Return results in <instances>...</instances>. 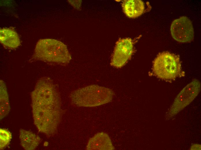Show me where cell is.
I'll use <instances>...</instances> for the list:
<instances>
[{"label":"cell","mask_w":201,"mask_h":150,"mask_svg":"<svg viewBox=\"0 0 201 150\" xmlns=\"http://www.w3.org/2000/svg\"><path fill=\"white\" fill-rule=\"evenodd\" d=\"M134 52L133 42L130 38H120L116 44L110 65L120 68L130 59Z\"/></svg>","instance_id":"obj_6"},{"label":"cell","mask_w":201,"mask_h":150,"mask_svg":"<svg viewBox=\"0 0 201 150\" xmlns=\"http://www.w3.org/2000/svg\"><path fill=\"white\" fill-rule=\"evenodd\" d=\"M48 142H46L44 143V146H46L48 145Z\"/></svg>","instance_id":"obj_16"},{"label":"cell","mask_w":201,"mask_h":150,"mask_svg":"<svg viewBox=\"0 0 201 150\" xmlns=\"http://www.w3.org/2000/svg\"><path fill=\"white\" fill-rule=\"evenodd\" d=\"M152 71L161 79L171 81L184 75L178 56L168 52L159 53L154 60Z\"/></svg>","instance_id":"obj_4"},{"label":"cell","mask_w":201,"mask_h":150,"mask_svg":"<svg viewBox=\"0 0 201 150\" xmlns=\"http://www.w3.org/2000/svg\"><path fill=\"white\" fill-rule=\"evenodd\" d=\"M31 96L35 125L47 136L55 135L62 117L60 95L51 89L41 87L34 90Z\"/></svg>","instance_id":"obj_1"},{"label":"cell","mask_w":201,"mask_h":150,"mask_svg":"<svg viewBox=\"0 0 201 150\" xmlns=\"http://www.w3.org/2000/svg\"><path fill=\"white\" fill-rule=\"evenodd\" d=\"M12 138L11 132L5 129H0V149H4L10 143Z\"/></svg>","instance_id":"obj_13"},{"label":"cell","mask_w":201,"mask_h":150,"mask_svg":"<svg viewBox=\"0 0 201 150\" xmlns=\"http://www.w3.org/2000/svg\"><path fill=\"white\" fill-rule=\"evenodd\" d=\"M191 150H201V145L198 144L192 145L190 148Z\"/></svg>","instance_id":"obj_15"},{"label":"cell","mask_w":201,"mask_h":150,"mask_svg":"<svg viewBox=\"0 0 201 150\" xmlns=\"http://www.w3.org/2000/svg\"><path fill=\"white\" fill-rule=\"evenodd\" d=\"M72 59L66 46L56 40L46 38L39 40L37 43L31 59L66 65Z\"/></svg>","instance_id":"obj_2"},{"label":"cell","mask_w":201,"mask_h":150,"mask_svg":"<svg viewBox=\"0 0 201 150\" xmlns=\"http://www.w3.org/2000/svg\"><path fill=\"white\" fill-rule=\"evenodd\" d=\"M114 95L109 88L93 85L74 91L70 96L72 103L77 106L92 107L109 102Z\"/></svg>","instance_id":"obj_3"},{"label":"cell","mask_w":201,"mask_h":150,"mask_svg":"<svg viewBox=\"0 0 201 150\" xmlns=\"http://www.w3.org/2000/svg\"><path fill=\"white\" fill-rule=\"evenodd\" d=\"M122 7L126 16L131 18H135L141 15L144 9V3L140 0H124Z\"/></svg>","instance_id":"obj_10"},{"label":"cell","mask_w":201,"mask_h":150,"mask_svg":"<svg viewBox=\"0 0 201 150\" xmlns=\"http://www.w3.org/2000/svg\"><path fill=\"white\" fill-rule=\"evenodd\" d=\"M88 150H113L115 148L109 135L103 132L98 133L89 140L86 147Z\"/></svg>","instance_id":"obj_8"},{"label":"cell","mask_w":201,"mask_h":150,"mask_svg":"<svg viewBox=\"0 0 201 150\" xmlns=\"http://www.w3.org/2000/svg\"><path fill=\"white\" fill-rule=\"evenodd\" d=\"M21 144L25 150L35 149L41 142L40 137L32 132L23 129L20 130Z\"/></svg>","instance_id":"obj_11"},{"label":"cell","mask_w":201,"mask_h":150,"mask_svg":"<svg viewBox=\"0 0 201 150\" xmlns=\"http://www.w3.org/2000/svg\"><path fill=\"white\" fill-rule=\"evenodd\" d=\"M170 31L172 37L179 42H189L194 38L192 23L186 16H182L173 21L171 25Z\"/></svg>","instance_id":"obj_7"},{"label":"cell","mask_w":201,"mask_h":150,"mask_svg":"<svg viewBox=\"0 0 201 150\" xmlns=\"http://www.w3.org/2000/svg\"><path fill=\"white\" fill-rule=\"evenodd\" d=\"M0 118L1 120L10 112V107L6 86L2 80H0Z\"/></svg>","instance_id":"obj_12"},{"label":"cell","mask_w":201,"mask_h":150,"mask_svg":"<svg viewBox=\"0 0 201 150\" xmlns=\"http://www.w3.org/2000/svg\"><path fill=\"white\" fill-rule=\"evenodd\" d=\"M200 86V82L196 79L185 86L175 99L166 114V119L173 117L190 104L199 93Z\"/></svg>","instance_id":"obj_5"},{"label":"cell","mask_w":201,"mask_h":150,"mask_svg":"<svg viewBox=\"0 0 201 150\" xmlns=\"http://www.w3.org/2000/svg\"><path fill=\"white\" fill-rule=\"evenodd\" d=\"M0 41L5 47L12 49L16 48L21 45L17 33L13 29L8 28L0 29Z\"/></svg>","instance_id":"obj_9"},{"label":"cell","mask_w":201,"mask_h":150,"mask_svg":"<svg viewBox=\"0 0 201 150\" xmlns=\"http://www.w3.org/2000/svg\"><path fill=\"white\" fill-rule=\"evenodd\" d=\"M68 2L75 8L79 10L81 6V0H68Z\"/></svg>","instance_id":"obj_14"}]
</instances>
